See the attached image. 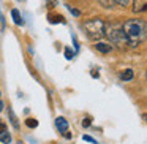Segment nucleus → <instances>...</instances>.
Segmentation results:
<instances>
[{"label": "nucleus", "mask_w": 147, "mask_h": 144, "mask_svg": "<svg viewBox=\"0 0 147 144\" xmlns=\"http://www.w3.org/2000/svg\"><path fill=\"white\" fill-rule=\"evenodd\" d=\"M123 33L130 46H138L139 43L147 41V22L141 19H128L122 24Z\"/></svg>", "instance_id": "1"}, {"label": "nucleus", "mask_w": 147, "mask_h": 144, "mask_svg": "<svg viewBox=\"0 0 147 144\" xmlns=\"http://www.w3.org/2000/svg\"><path fill=\"white\" fill-rule=\"evenodd\" d=\"M84 30L87 32V37L93 41L101 40L105 37V22L100 18H92L84 22Z\"/></svg>", "instance_id": "2"}, {"label": "nucleus", "mask_w": 147, "mask_h": 144, "mask_svg": "<svg viewBox=\"0 0 147 144\" xmlns=\"http://www.w3.org/2000/svg\"><path fill=\"white\" fill-rule=\"evenodd\" d=\"M105 35L114 45H119V46L128 45V40L125 37L123 29H122L120 24H105Z\"/></svg>", "instance_id": "3"}, {"label": "nucleus", "mask_w": 147, "mask_h": 144, "mask_svg": "<svg viewBox=\"0 0 147 144\" xmlns=\"http://www.w3.org/2000/svg\"><path fill=\"white\" fill-rule=\"evenodd\" d=\"M96 51H100L101 54H108V52L112 51V45H109V43H105V41H98L95 45Z\"/></svg>", "instance_id": "4"}, {"label": "nucleus", "mask_w": 147, "mask_h": 144, "mask_svg": "<svg viewBox=\"0 0 147 144\" xmlns=\"http://www.w3.org/2000/svg\"><path fill=\"white\" fill-rule=\"evenodd\" d=\"M55 127L59 128V131H67L68 130V120L65 117H57L55 119Z\"/></svg>", "instance_id": "5"}, {"label": "nucleus", "mask_w": 147, "mask_h": 144, "mask_svg": "<svg viewBox=\"0 0 147 144\" xmlns=\"http://www.w3.org/2000/svg\"><path fill=\"white\" fill-rule=\"evenodd\" d=\"M133 10L136 11V13H141V11H147V0H134Z\"/></svg>", "instance_id": "6"}, {"label": "nucleus", "mask_w": 147, "mask_h": 144, "mask_svg": "<svg viewBox=\"0 0 147 144\" xmlns=\"http://www.w3.org/2000/svg\"><path fill=\"white\" fill-rule=\"evenodd\" d=\"M48 19H49V22L51 24H65V18L62 16V14H54V13H49V16H48Z\"/></svg>", "instance_id": "7"}, {"label": "nucleus", "mask_w": 147, "mask_h": 144, "mask_svg": "<svg viewBox=\"0 0 147 144\" xmlns=\"http://www.w3.org/2000/svg\"><path fill=\"white\" fill-rule=\"evenodd\" d=\"M134 78V71L131 70V68H127V70H123L120 73V79L122 81H131Z\"/></svg>", "instance_id": "8"}, {"label": "nucleus", "mask_w": 147, "mask_h": 144, "mask_svg": "<svg viewBox=\"0 0 147 144\" xmlns=\"http://www.w3.org/2000/svg\"><path fill=\"white\" fill-rule=\"evenodd\" d=\"M11 16H13V21H14V24H18V26H22L24 24V19H22V16H21V13H19V10H11Z\"/></svg>", "instance_id": "9"}, {"label": "nucleus", "mask_w": 147, "mask_h": 144, "mask_svg": "<svg viewBox=\"0 0 147 144\" xmlns=\"http://www.w3.org/2000/svg\"><path fill=\"white\" fill-rule=\"evenodd\" d=\"M0 141H2L3 144H10L11 143V135L7 133V131H3V133L0 135Z\"/></svg>", "instance_id": "10"}, {"label": "nucleus", "mask_w": 147, "mask_h": 144, "mask_svg": "<svg viewBox=\"0 0 147 144\" xmlns=\"http://www.w3.org/2000/svg\"><path fill=\"white\" fill-rule=\"evenodd\" d=\"M26 125L29 128H36V127H38V120H36V119H33V117H29L26 120Z\"/></svg>", "instance_id": "11"}, {"label": "nucleus", "mask_w": 147, "mask_h": 144, "mask_svg": "<svg viewBox=\"0 0 147 144\" xmlns=\"http://www.w3.org/2000/svg\"><path fill=\"white\" fill-rule=\"evenodd\" d=\"M114 5H119V7H128L131 0H111Z\"/></svg>", "instance_id": "12"}, {"label": "nucleus", "mask_w": 147, "mask_h": 144, "mask_svg": "<svg viewBox=\"0 0 147 144\" xmlns=\"http://www.w3.org/2000/svg\"><path fill=\"white\" fill-rule=\"evenodd\" d=\"M8 112H10V119H11V124H13V127H14V128H18V127H19V124H18V119L14 117V112L11 111V109H10Z\"/></svg>", "instance_id": "13"}, {"label": "nucleus", "mask_w": 147, "mask_h": 144, "mask_svg": "<svg viewBox=\"0 0 147 144\" xmlns=\"http://www.w3.org/2000/svg\"><path fill=\"white\" fill-rule=\"evenodd\" d=\"M73 57H74V52L71 51L70 48H65V59H67V60H71Z\"/></svg>", "instance_id": "14"}, {"label": "nucleus", "mask_w": 147, "mask_h": 144, "mask_svg": "<svg viewBox=\"0 0 147 144\" xmlns=\"http://www.w3.org/2000/svg\"><path fill=\"white\" fill-rule=\"evenodd\" d=\"M90 124H92V119H90V117H84V119H82V127H84V128L90 127Z\"/></svg>", "instance_id": "15"}, {"label": "nucleus", "mask_w": 147, "mask_h": 144, "mask_svg": "<svg viewBox=\"0 0 147 144\" xmlns=\"http://www.w3.org/2000/svg\"><path fill=\"white\" fill-rule=\"evenodd\" d=\"M68 10H70V13L73 14V16H81V11H79V10H76V8H73V7H68Z\"/></svg>", "instance_id": "16"}, {"label": "nucleus", "mask_w": 147, "mask_h": 144, "mask_svg": "<svg viewBox=\"0 0 147 144\" xmlns=\"http://www.w3.org/2000/svg\"><path fill=\"white\" fill-rule=\"evenodd\" d=\"M3 131H7V125H5V122L0 119V135L3 133Z\"/></svg>", "instance_id": "17"}, {"label": "nucleus", "mask_w": 147, "mask_h": 144, "mask_svg": "<svg viewBox=\"0 0 147 144\" xmlns=\"http://www.w3.org/2000/svg\"><path fill=\"white\" fill-rule=\"evenodd\" d=\"M82 139H84V141H89V143H93V144H98V143H96V139H93V138L87 136V135H86V136H82Z\"/></svg>", "instance_id": "18"}, {"label": "nucleus", "mask_w": 147, "mask_h": 144, "mask_svg": "<svg viewBox=\"0 0 147 144\" xmlns=\"http://www.w3.org/2000/svg\"><path fill=\"white\" fill-rule=\"evenodd\" d=\"M90 74H92V78H100V73L96 70H92V73H90Z\"/></svg>", "instance_id": "19"}, {"label": "nucleus", "mask_w": 147, "mask_h": 144, "mask_svg": "<svg viewBox=\"0 0 147 144\" xmlns=\"http://www.w3.org/2000/svg\"><path fill=\"white\" fill-rule=\"evenodd\" d=\"M2 109H3V101L0 100V112H2Z\"/></svg>", "instance_id": "20"}, {"label": "nucleus", "mask_w": 147, "mask_h": 144, "mask_svg": "<svg viewBox=\"0 0 147 144\" xmlns=\"http://www.w3.org/2000/svg\"><path fill=\"white\" fill-rule=\"evenodd\" d=\"M142 119L146 120V124H147V114H142Z\"/></svg>", "instance_id": "21"}, {"label": "nucleus", "mask_w": 147, "mask_h": 144, "mask_svg": "<svg viewBox=\"0 0 147 144\" xmlns=\"http://www.w3.org/2000/svg\"><path fill=\"white\" fill-rule=\"evenodd\" d=\"M146 78H147V73H146Z\"/></svg>", "instance_id": "22"}]
</instances>
